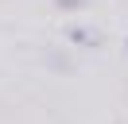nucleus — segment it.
Here are the masks:
<instances>
[{"label":"nucleus","instance_id":"f257e3e1","mask_svg":"<svg viewBox=\"0 0 128 124\" xmlns=\"http://www.w3.org/2000/svg\"><path fill=\"white\" fill-rule=\"evenodd\" d=\"M66 39H74V43H82V46H97V43H101V35L89 31V27H70V31H66Z\"/></svg>","mask_w":128,"mask_h":124},{"label":"nucleus","instance_id":"f03ea898","mask_svg":"<svg viewBox=\"0 0 128 124\" xmlns=\"http://www.w3.org/2000/svg\"><path fill=\"white\" fill-rule=\"evenodd\" d=\"M58 8H86V0H58Z\"/></svg>","mask_w":128,"mask_h":124}]
</instances>
